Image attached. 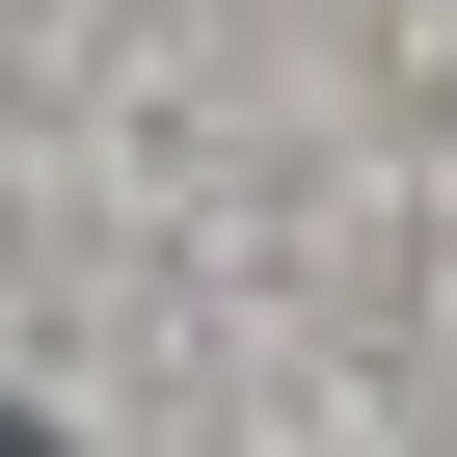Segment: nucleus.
Wrapping results in <instances>:
<instances>
[{"label":"nucleus","mask_w":457,"mask_h":457,"mask_svg":"<svg viewBox=\"0 0 457 457\" xmlns=\"http://www.w3.org/2000/svg\"><path fill=\"white\" fill-rule=\"evenodd\" d=\"M0 457H54V430H28V403H0Z\"/></svg>","instance_id":"1"}]
</instances>
